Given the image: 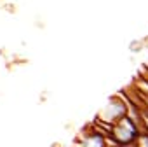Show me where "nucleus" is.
I'll list each match as a JSON object with an SVG mask.
<instances>
[{
  "label": "nucleus",
  "instance_id": "20e7f679",
  "mask_svg": "<svg viewBox=\"0 0 148 147\" xmlns=\"http://www.w3.org/2000/svg\"><path fill=\"white\" fill-rule=\"evenodd\" d=\"M132 89H136L139 95H143V96L148 98V74H143V76L136 77Z\"/></svg>",
  "mask_w": 148,
  "mask_h": 147
},
{
  "label": "nucleus",
  "instance_id": "f03ea898",
  "mask_svg": "<svg viewBox=\"0 0 148 147\" xmlns=\"http://www.w3.org/2000/svg\"><path fill=\"white\" fill-rule=\"evenodd\" d=\"M125 116H127V103H125L122 93H119V95H115L113 98H110V100L106 102L105 109L98 114L99 119H103V121H106V123H112V124H115L117 121H120V119L125 117Z\"/></svg>",
  "mask_w": 148,
  "mask_h": 147
},
{
  "label": "nucleus",
  "instance_id": "7ed1b4c3",
  "mask_svg": "<svg viewBox=\"0 0 148 147\" xmlns=\"http://www.w3.org/2000/svg\"><path fill=\"white\" fill-rule=\"evenodd\" d=\"M73 147H108V142H106V137L94 124H89L79 133Z\"/></svg>",
  "mask_w": 148,
  "mask_h": 147
},
{
  "label": "nucleus",
  "instance_id": "0eeeda50",
  "mask_svg": "<svg viewBox=\"0 0 148 147\" xmlns=\"http://www.w3.org/2000/svg\"><path fill=\"white\" fill-rule=\"evenodd\" d=\"M143 47H145V40H132L131 46H129V51L139 53V51H143Z\"/></svg>",
  "mask_w": 148,
  "mask_h": 147
},
{
  "label": "nucleus",
  "instance_id": "1a4fd4ad",
  "mask_svg": "<svg viewBox=\"0 0 148 147\" xmlns=\"http://www.w3.org/2000/svg\"><path fill=\"white\" fill-rule=\"evenodd\" d=\"M146 72H148V70H146Z\"/></svg>",
  "mask_w": 148,
  "mask_h": 147
},
{
  "label": "nucleus",
  "instance_id": "6e6552de",
  "mask_svg": "<svg viewBox=\"0 0 148 147\" xmlns=\"http://www.w3.org/2000/svg\"><path fill=\"white\" fill-rule=\"evenodd\" d=\"M115 147H134V145H115Z\"/></svg>",
  "mask_w": 148,
  "mask_h": 147
},
{
  "label": "nucleus",
  "instance_id": "423d86ee",
  "mask_svg": "<svg viewBox=\"0 0 148 147\" xmlns=\"http://www.w3.org/2000/svg\"><path fill=\"white\" fill-rule=\"evenodd\" d=\"M134 147H148V133H146V131H143V133L138 137Z\"/></svg>",
  "mask_w": 148,
  "mask_h": 147
},
{
  "label": "nucleus",
  "instance_id": "f257e3e1",
  "mask_svg": "<svg viewBox=\"0 0 148 147\" xmlns=\"http://www.w3.org/2000/svg\"><path fill=\"white\" fill-rule=\"evenodd\" d=\"M141 133H143V131L139 130V126H138L132 119H129V117L125 116V117H122L120 121H117V123L113 124V133H112V137L115 138V142H117L119 145H134L136 140H138V137H139Z\"/></svg>",
  "mask_w": 148,
  "mask_h": 147
},
{
  "label": "nucleus",
  "instance_id": "39448f33",
  "mask_svg": "<svg viewBox=\"0 0 148 147\" xmlns=\"http://www.w3.org/2000/svg\"><path fill=\"white\" fill-rule=\"evenodd\" d=\"M134 93V91H132ZM136 96V95H134ZM139 102V100H138ZM141 123H143V131H146L148 133V109L141 103Z\"/></svg>",
  "mask_w": 148,
  "mask_h": 147
}]
</instances>
